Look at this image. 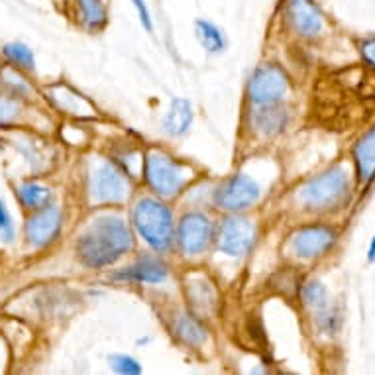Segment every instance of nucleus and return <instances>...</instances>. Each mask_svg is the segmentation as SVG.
Listing matches in <instances>:
<instances>
[{"label":"nucleus","mask_w":375,"mask_h":375,"mask_svg":"<svg viewBox=\"0 0 375 375\" xmlns=\"http://www.w3.org/2000/svg\"><path fill=\"white\" fill-rule=\"evenodd\" d=\"M52 100L55 103V106L63 110V112L73 114L79 118H91L95 116V108L91 106L87 98L83 95H79L77 91H73L67 85H57L50 91Z\"/></svg>","instance_id":"obj_14"},{"label":"nucleus","mask_w":375,"mask_h":375,"mask_svg":"<svg viewBox=\"0 0 375 375\" xmlns=\"http://www.w3.org/2000/svg\"><path fill=\"white\" fill-rule=\"evenodd\" d=\"M192 124V106L185 98H173L171 108L163 118V128L169 136H183Z\"/></svg>","instance_id":"obj_18"},{"label":"nucleus","mask_w":375,"mask_h":375,"mask_svg":"<svg viewBox=\"0 0 375 375\" xmlns=\"http://www.w3.org/2000/svg\"><path fill=\"white\" fill-rule=\"evenodd\" d=\"M289 91V79L277 65H262L248 83V96L255 106L279 105Z\"/></svg>","instance_id":"obj_7"},{"label":"nucleus","mask_w":375,"mask_h":375,"mask_svg":"<svg viewBox=\"0 0 375 375\" xmlns=\"http://www.w3.org/2000/svg\"><path fill=\"white\" fill-rule=\"evenodd\" d=\"M252 126L263 138L277 136L287 126V112L279 105L258 106L252 116Z\"/></svg>","instance_id":"obj_15"},{"label":"nucleus","mask_w":375,"mask_h":375,"mask_svg":"<svg viewBox=\"0 0 375 375\" xmlns=\"http://www.w3.org/2000/svg\"><path fill=\"white\" fill-rule=\"evenodd\" d=\"M88 195L95 204H120L130 195V179L114 161H103L91 171Z\"/></svg>","instance_id":"obj_5"},{"label":"nucleus","mask_w":375,"mask_h":375,"mask_svg":"<svg viewBox=\"0 0 375 375\" xmlns=\"http://www.w3.org/2000/svg\"><path fill=\"white\" fill-rule=\"evenodd\" d=\"M0 238L4 242H12V238H14V224H12V219H10L2 199H0Z\"/></svg>","instance_id":"obj_25"},{"label":"nucleus","mask_w":375,"mask_h":375,"mask_svg":"<svg viewBox=\"0 0 375 375\" xmlns=\"http://www.w3.org/2000/svg\"><path fill=\"white\" fill-rule=\"evenodd\" d=\"M16 192L22 207L28 210L44 209L52 202V191L44 185L34 183V181H26V183L18 185Z\"/></svg>","instance_id":"obj_21"},{"label":"nucleus","mask_w":375,"mask_h":375,"mask_svg":"<svg viewBox=\"0 0 375 375\" xmlns=\"http://www.w3.org/2000/svg\"><path fill=\"white\" fill-rule=\"evenodd\" d=\"M175 336L181 342H185L187 346H192V348H199L202 346L209 334H207V328L202 326L197 318H192L189 314H181L173 324Z\"/></svg>","instance_id":"obj_19"},{"label":"nucleus","mask_w":375,"mask_h":375,"mask_svg":"<svg viewBox=\"0 0 375 375\" xmlns=\"http://www.w3.org/2000/svg\"><path fill=\"white\" fill-rule=\"evenodd\" d=\"M214 238V224L209 214L201 210H192L183 214L175 232V240L179 250L185 255H199L209 248L210 240Z\"/></svg>","instance_id":"obj_8"},{"label":"nucleus","mask_w":375,"mask_h":375,"mask_svg":"<svg viewBox=\"0 0 375 375\" xmlns=\"http://www.w3.org/2000/svg\"><path fill=\"white\" fill-rule=\"evenodd\" d=\"M195 34H197V40L204 47V52L212 53V55L224 52L226 38L222 34V30L219 26H214L209 20H197L195 22Z\"/></svg>","instance_id":"obj_20"},{"label":"nucleus","mask_w":375,"mask_h":375,"mask_svg":"<svg viewBox=\"0 0 375 375\" xmlns=\"http://www.w3.org/2000/svg\"><path fill=\"white\" fill-rule=\"evenodd\" d=\"M4 55L8 57L10 63H14L16 67H22L26 71H34L35 59L32 50L26 44L20 42H12V44L4 45Z\"/></svg>","instance_id":"obj_22"},{"label":"nucleus","mask_w":375,"mask_h":375,"mask_svg":"<svg viewBox=\"0 0 375 375\" xmlns=\"http://www.w3.org/2000/svg\"><path fill=\"white\" fill-rule=\"evenodd\" d=\"M214 240H217V248L222 253H226L230 258H242L246 253H250L255 244L258 226L248 217L232 212L224 220H220Z\"/></svg>","instance_id":"obj_6"},{"label":"nucleus","mask_w":375,"mask_h":375,"mask_svg":"<svg viewBox=\"0 0 375 375\" xmlns=\"http://www.w3.org/2000/svg\"><path fill=\"white\" fill-rule=\"evenodd\" d=\"M134 248L130 226L116 214L96 217L77 240V255L87 267L100 270L118 262Z\"/></svg>","instance_id":"obj_1"},{"label":"nucleus","mask_w":375,"mask_h":375,"mask_svg":"<svg viewBox=\"0 0 375 375\" xmlns=\"http://www.w3.org/2000/svg\"><path fill=\"white\" fill-rule=\"evenodd\" d=\"M132 4H134V8L138 12V18H140V24L148 32L154 30V20H151V14H149L148 4H146V0H132Z\"/></svg>","instance_id":"obj_27"},{"label":"nucleus","mask_w":375,"mask_h":375,"mask_svg":"<svg viewBox=\"0 0 375 375\" xmlns=\"http://www.w3.org/2000/svg\"><path fill=\"white\" fill-rule=\"evenodd\" d=\"M75 16L88 32H98L108 22V12L103 0H75Z\"/></svg>","instance_id":"obj_17"},{"label":"nucleus","mask_w":375,"mask_h":375,"mask_svg":"<svg viewBox=\"0 0 375 375\" xmlns=\"http://www.w3.org/2000/svg\"><path fill=\"white\" fill-rule=\"evenodd\" d=\"M132 224L156 253H166L173 248V214L166 202L151 197L140 199L132 209Z\"/></svg>","instance_id":"obj_2"},{"label":"nucleus","mask_w":375,"mask_h":375,"mask_svg":"<svg viewBox=\"0 0 375 375\" xmlns=\"http://www.w3.org/2000/svg\"><path fill=\"white\" fill-rule=\"evenodd\" d=\"M354 163L362 181H374L375 179V126L367 130L354 146Z\"/></svg>","instance_id":"obj_16"},{"label":"nucleus","mask_w":375,"mask_h":375,"mask_svg":"<svg viewBox=\"0 0 375 375\" xmlns=\"http://www.w3.org/2000/svg\"><path fill=\"white\" fill-rule=\"evenodd\" d=\"M20 114V103L14 95L0 96V124L12 122Z\"/></svg>","instance_id":"obj_24"},{"label":"nucleus","mask_w":375,"mask_h":375,"mask_svg":"<svg viewBox=\"0 0 375 375\" xmlns=\"http://www.w3.org/2000/svg\"><path fill=\"white\" fill-rule=\"evenodd\" d=\"M262 189L252 177L244 173L232 175L214 191V204L226 212H242L260 201Z\"/></svg>","instance_id":"obj_9"},{"label":"nucleus","mask_w":375,"mask_h":375,"mask_svg":"<svg viewBox=\"0 0 375 375\" xmlns=\"http://www.w3.org/2000/svg\"><path fill=\"white\" fill-rule=\"evenodd\" d=\"M4 83L12 87V95L14 96H22L24 93H28V91H30V88H28V85H26V81H24L22 77H18L16 73H14L12 69L4 71Z\"/></svg>","instance_id":"obj_26"},{"label":"nucleus","mask_w":375,"mask_h":375,"mask_svg":"<svg viewBox=\"0 0 375 375\" xmlns=\"http://www.w3.org/2000/svg\"><path fill=\"white\" fill-rule=\"evenodd\" d=\"M350 192V177L344 167H332L306 181L297 192L301 207L313 212L336 209L346 201Z\"/></svg>","instance_id":"obj_3"},{"label":"nucleus","mask_w":375,"mask_h":375,"mask_svg":"<svg viewBox=\"0 0 375 375\" xmlns=\"http://www.w3.org/2000/svg\"><path fill=\"white\" fill-rule=\"evenodd\" d=\"M285 14L301 38H316L324 28V16L314 0H287Z\"/></svg>","instance_id":"obj_12"},{"label":"nucleus","mask_w":375,"mask_h":375,"mask_svg":"<svg viewBox=\"0 0 375 375\" xmlns=\"http://www.w3.org/2000/svg\"><path fill=\"white\" fill-rule=\"evenodd\" d=\"M63 224V212L57 204H47L44 209L34 210L32 217H28L26 232L28 244L35 246V248H45L50 246L57 238Z\"/></svg>","instance_id":"obj_11"},{"label":"nucleus","mask_w":375,"mask_h":375,"mask_svg":"<svg viewBox=\"0 0 375 375\" xmlns=\"http://www.w3.org/2000/svg\"><path fill=\"white\" fill-rule=\"evenodd\" d=\"M367 260L375 262V236L371 238V244H369V252H367Z\"/></svg>","instance_id":"obj_29"},{"label":"nucleus","mask_w":375,"mask_h":375,"mask_svg":"<svg viewBox=\"0 0 375 375\" xmlns=\"http://www.w3.org/2000/svg\"><path fill=\"white\" fill-rule=\"evenodd\" d=\"M110 366L116 374L122 375H138L142 374V366L138 364V359H134L132 356L126 354H114L110 356Z\"/></svg>","instance_id":"obj_23"},{"label":"nucleus","mask_w":375,"mask_h":375,"mask_svg":"<svg viewBox=\"0 0 375 375\" xmlns=\"http://www.w3.org/2000/svg\"><path fill=\"white\" fill-rule=\"evenodd\" d=\"M362 55H364V59H366L367 65L375 67V38L362 45Z\"/></svg>","instance_id":"obj_28"},{"label":"nucleus","mask_w":375,"mask_h":375,"mask_svg":"<svg viewBox=\"0 0 375 375\" xmlns=\"http://www.w3.org/2000/svg\"><path fill=\"white\" fill-rule=\"evenodd\" d=\"M169 275V267L167 263L159 258V255H151V253H146V255H140L136 262L124 267L122 271H118L114 275V279L120 281H128V283H163Z\"/></svg>","instance_id":"obj_13"},{"label":"nucleus","mask_w":375,"mask_h":375,"mask_svg":"<svg viewBox=\"0 0 375 375\" xmlns=\"http://www.w3.org/2000/svg\"><path fill=\"white\" fill-rule=\"evenodd\" d=\"M336 242V232L330 226L323 224H311V226L299 228L289 240V248L301 260H314L330 250Z\"/></svg>","instance_id":"obj_10"},{"label":"nucleus","mask_w":375,"mask_h":375,"mask_svg":"<svg viewBox=\"0 0 375 375\" xmlns=\"http://www.w3.org/2000/svg\"><path fill=\"white\" fill-rule=\"evenodd\" d=\"M144 177L151 191L161 199H171L183 191L185 185L191 179V169L179 163L175 157L166 151L154 149L144 161Z\"/></svg>","instance_id":"obj_4"}]
</instances>
